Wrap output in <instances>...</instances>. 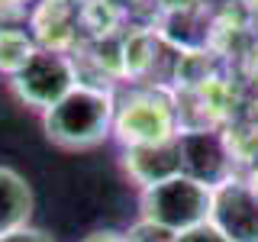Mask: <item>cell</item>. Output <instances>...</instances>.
I'll return each mask as SVG.
<instances>
[{
  "mask_svg": "<svg viewBox=\"0 0 258 242\" xmlns=\"http://www.w3.org/2000/svg\"><path fill=\"white\" fill-rule=\"evenodd\" d=\"M113 113H116V91L81 81L75 91H68L55 107L42 113L45 139L68 152L97 149L113 136Z\"/></svg>",
  "mask_w": 258,
  "mask_h": 242,
  "instance_id": "1",
  "label": "cell"
},
{
  "mask_svg": "<svg viewBox=\"0 0 258 242\" xmlns=\"http://www.w3.org/2000/svg\"><path fill=\"white\" fill-rule=\"evenodd\" d=\"M181 133V116L171 94L161 87H136L123 97H116L113 113V139L123 149L139 145H165Z\"/></svg>",
  "mask_w": 258,
  "mask_h": 242,
  "instance_id": "2",
  "label": "cell"
},
{
  "mask_svg": "<svg viewBox=\"0 0 258 242\" xmlns=\"http://www.w3.org/2000/svg\"><path fill=\"white\" fill-rule=\"evenodd\" d=\"M210 204H213V188L187 174H174L139 191V220L171 236H181L210 223Z\"/></svg>",
  "mask_w": 258,
  "mask_h": 242,
  "instance_id": "3",
  "label": "cell"
},
{
  "mask_svg": "<svg viewBox=\"0 0 258 242\" xmlns=\"http://www.w3.org/2000/svg\"><path fill=\"white\" fill-rule=\"evenodd\" d=\"M78 84H81L78 62L71 58L68 52H55V48H39L26 62V68L10 78L13 94L20 97L26 107L39 110V113L55 107V103L68 91H75Z\"/></svg>",
  "mask_w": 258,
  "mask_h": 242,
  "instance_id": "4",
  "label": "cell"
},
{
  "mask_svg": "<svg viewBox=\"0 0 258 242\" xmlns=\"http://www.w3.org/2000/svg\"><path fill=\"white\" fill-rule=\"evenodd\" d=\"M174 142H177V158H181V174L207 184V188H216V184L242 174L236 161H232V152L220 129L181 126Z\"/></svg>",
  "mask_w": 258,
  "mask_h": 242,
  "instance_id": "5",
  "label": "cell"
},
{
  "mask_svg": "<svg viewBox=\"0 0 258 242\" xmlns=\"http://www.w3.org/2000/svg\"><path fill=\"white\" fill-rule=\"evenodd\" d=\"M210 226L229 242H258V197L248 191L242 174L213 188Z\"/></svg>",
  "mask_w": 258,
  "mask_h": 242,
  "instance_id": "6",
  "label": "cell"
},
{
  "mask_svg": "<svg viewBox=\"0 0 258 242\" xmlns=\"http://www.w3.org/2000/svg\"><path fill=\"white\" fill-rule=\"evenodd\" d=\"M177 139V136H174ZM165 145H139V149H123V171L139 191L152 188L158 181L181 174V158H177V142Z\"/></svg>",
  "mask_w": 258,
  "mask_h": 242,
  "instance_id": "7",
  "label": "cell"
},
{
  "mask_svg": "<svg viewBox=\"0 0 258 242\" xmlns=\"http://www.w3.org/2000/svg\"><path fill=\"white\" fill-rule=\"evenodd\" d=\"M32 210H36L32 184L16 168L0 165V236L29 226Z\"/></svg>",
  "mask_w": 258,
  "mask_h": 242,
  "instance_id": "8",
  "label": "cell"
},
{
  "mask_svg": "<svg viewBox=\"0 0 258 242\" xmlns=\"http://www.w3.org/2000/svg\"><path fill=\"white\" fill-rule=\"evenodd\" d=\"M36 52L39 42L32 32H26L23 26H0V75H20Z\"/></svg>",
  "mask_w": 258,
  "mask_h": 242,
  "instance_id": "9",
  "label": "cell"
},
{
  "mask_svg": "<svg viewBox=\"0 0 258 242\" xmlns=\"http://www.w3.org/2000/svg\"><path fill=\"white\" fill-rule=\"evenodd\" d=\"M126 239L129 242H174L177 236H171V232H165V229H158V226H149V223H136L133 229L126 232Z\"/></svg>",
  "mask_w": 258,
  "mask_h": 242,
  "instance_id": "10",
  "label": "cell"
},
{
  "mask_svg": "<svg viewBox=\"0 0 258 242\" xmlns=\"http://www.w3.org/2000/svg\"><path fill=\"white\" fill-rule=\"evenodd\" d=\"M0 242H55V239L45 229H39V226H23V229H13L7 236H0Z\"/></svg>",
  "mask_w": 258,
  "mask_h": 242,
  "instance_id": "11",
  "label": "cell"
},
{
  "mask_svg": "<svg viewBox=\"0 0 258 242\" xmlns=\"http://www.w3.org/2000/svg\"><path fill=\"white\" fill-rule=\"evenodd\" d=\"M174 242H229L223 236V232H216L210 223H204V226H197V229H190V232H181Z\"/></svg>",
  "mask_w": 258,
  "mask_h": 242,
  "instance_id": "12",
  "label": "cell"
},
{
  "mask_svg": "<svg viewBox=\"0 0 258 242\" xmlns=\"http://www.w3.org/2000/svg\"><path fill=\"white\" fill-rule=\"evenodd\" d=\"M81 242H129V239H126V232H116V229H97Z\"/></svg>",
  "mask_w": 258,
  "mask_h": 242,
  "instance_id": "13",
  "label": "cell"
},
{
  "mask_svg": "<svg viewBox=\"0 0 258 242\" xmlns=\"http://www.w3.org/2000/svg\"><path fill=\"white\" fill-rule=\"evenodd\" d=\"M29 0H0V13H26Z\"/></svg>",
  "mask_w": 258,
  "mask_h": 242,
  "instance_id": "14",
  "label": "cell"
},
{
  "mask_svg": "<svg viewBox=\"0 0 258 242\" xmlns=\"http://www.w3.org/2000/svg\"><path fill=\"white\" fill-rule=\"evenodd\" d=\"M242 177H245V184H248V191L258 197V165H252V168H245L242 171Z\"/></svg>",
  "mask_w": 258,
  "mask_h": 242,
  "instance_id": "15",
  "label": "cell"
}]
</instances>
